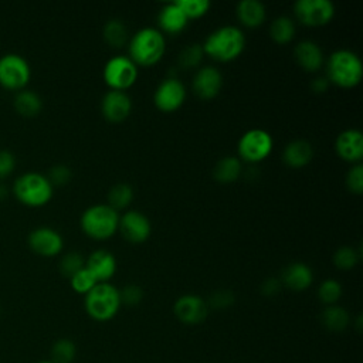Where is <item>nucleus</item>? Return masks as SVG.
<instances>
[{
    "label": "nucleus",
    "mask_w": 363,
    "mask_h": 363,
    "mask_svg": "<svg viewBox=\"0 0 363 363\" xmlns=\"http://www.w3.org/2000/svg\"><path fill=\"white\" fill-rule=\"evenodd\" d=\"M173 312L182 323L197 325L207 318L208 306L201 296L186 294L177 298V301L173 305Z\"/></svg>",
    "instance_id": "nucleus-13"
},
{
    "label": "nucleus",
    "mask_w": 363,
    "mask_h": 363,
    "mask_svg": "<svg viewBox=\"0 0 363 363\" xmlns=\"http://www.w3.org/2000/svg\"><path fill=\"white\" fill-rule=\"evenodd\" d=\"M323 65L328 81L340 88H353L362 81L363 64L360 57L352 50H335Z\"/></svg>",
    "instance_id": "nucleus-3"
},
{
    "label": "nucleus",
    "mask_w": 363,
    "mask_h": 363,
    "mask_svg": "<svg viewBox=\"0 0 363 363\" xmlns=\"http://www.w3.org/2000/svg\"><path fill=\"white\" fill-rule=\"evenodd\" d=\"M337 156L352 164L362 163L363 157V135L359 129L350 128L342 130L335 140Z\"/></svg>",
    "instance_id": "nucleus-17"
},
{
    "label": "nucleus",
    "mask_w": 363,
    "mask_h": 363,
    "mask_svg": "<svg viewBox=\"0 0 363 363\" xmlns=\"http://www.w3.org/2000/svg\"><path fill=\"white\" fill-rule=\"evenodd\" d=\"M235 13L240 23L250 28L261 26L267 17L265 6L258 0H241L235 7Z\"/></svg>",
    "instance_id": "nucleus-23"
},
{
    "label": "nucleus",
    "mask_w": 363,
    "mask_h": 363,
    "mask_svg": "<svg viewBox=\"0 0 363 363\" xmlns=\"http://www.w3.org/2000/svg\"><path fill=\"white\" fill-rule=\"evenodd\" d=\"M176 3L189 20L203 17L211 7V3L208 0H176Z\"/></svg>",
    "instance_id": "nucleus-35"
},
{
    "label": "nucleus",
    "mask_w": 363,
    "mask_h": 363,
    "mask_svg": "<svg viewBox=\"0 0 363 363\" xmlns=\"http://www.w3.org/2000/svg\"><path fill=\"white\" fill-rule=\"evenodd\" d=\"M71 176H72V172H71V169L68 166L57 164V166L50 169V173H48L47 177H48V180L51 182L52 186H55V184L61 186V184L68 183Z\"/></svg>",
    "instance_id": "nucleus-40"
},
{
    "label": "nucleus",
    "mask_w": 363,
    "mask_h": 363,
    "mask_svg": "<svg viewBox=\"0 0 363 363\" xmlns=\"http://www.w3.org/2000/svg\"><path fill=\"white\" fill-rule=\"evenodd\" d=\"M281 285H282L281 279H277V278H268V279H265V281L262 282V285H261V291H262V294H264V295H267V296H274V295H277V294L279 292Z\"/></svg>",
    "instance_id": "nucleus-42"
},
{
    "label": "nucleus",
    "mask_w": 363,
    "mask_h": 363,
    "mask_svg": "<svg viewBox=\"0 0 363 363\" xmlns=\"http://www.w3.org/2000/svg\"><path fill=\"white\" fill-rule=\"evenodd\" d=\"M295 21L288 16H278L269 26V35L278 44H286L295 37Z\"/></svg>",
    "instance_id": "nucleus-27"
},
{
    "label": "nucleus",
    "mask_w": 363,
    "mask_h": 363,
    "mask_svg": "<svg viewBox=\"0 0 363 363\" xmlns=\"http://www.w3.org/2000/svg\"><path fill=\"white\" fill-rule=\"evenodd\" d=\"M118 231L126 241L140 244L150 237L152 224L145 213L139 210H128L123 214H119Z\"/></svg>",
    "instance_id": "nucleus-12"
},
{
    "label": "nucleus",
    "mask_w": 363,
    "mask_h": 363,
    "mask_svg": "<svg viewBox=\"0 0 363 363\" xmlns=\"http://www.w3.org/2000/svg\"><path fill=\"white\" fill-rule=\"evenodd\" d=\"M38 363H52L51 360H44V362H38Z\"/></svg>",
    "instance_id": "nucleus-44"
},
{
    "label": "nucleus",
    "mask_w": 363,
    "mask_h": 363,
    "mask_svg": "<svg viewBox=\"0 0 363 363\" xmlns=\"http://www.w3.org/2000/svg\"><path fill=\"white\" fill-rule=\"evenodd\" d=\"M194 94L201 99H211L217 96L223 86V75L213 65L200 67L191 82Z\"/></svg>",
    "instance_id": "nucleus-16"
},
{
    "label": "nucleus",
    "mask_w": 363,
    "mask_h": 363,
    "mask_svg": "<svg viewBox=\"0 0 363 363\" xmlns=\"http://www.w3.org/2000/svg\"><path fill=\"white\" fill-rule=\"evenodd\" d=\"M69 282H71V288L77 294H81V295H86L98 284L96 279L92 277V274L85 267L82 269H79L78 272H75L69 278Z\"/></svg>",
    "instance_id": "nucleus-34"
},
{
    "label": "nucleus",
    "mask_w": 363,
    "mask_h": 363,
    "mask_svg": "<svg viewBox=\"0 0 363 363\" xmlns=\"http://www.w3.org/2000/svg\"><path fill=\"white\" fill-rule=\"evenodd\" d=\"M79 224L88 237L108 240L118 231L119 213L109 204H92L81 214Z\"/></svg>",
    "instance_id": "nucleus-4"
},
{
    "label": "nucleus",
    "mask_w": 363,
    "mask_h": 363,
    "mask_svg": "<svg viewBox=\"0 0 363 363\" xmlns=\"http://www.w3.org/2000/svg\"><path fill=\"white\" fill-rule=\"evenodd\" d=\"M203 55H204V51H203L201 44H199V43L189 44L179 54V64L183 68H194L201 62Z\"/></svg>",
    "instance_id": "nucleus-33"
},
{
    "label": "nucleus",
    "mask_w": 363,
    "mask_h": 363,
    "mask_svg": "<svg viewBox=\"0 0 363 363\" xmlns=\"http://www.w3.org/2000/svg\"><path fill=\"white\" fill-rule=\"evenodd\" d=\"M313 157V147L305 139H295L291 140L282 152V160L289 167H303L306 166Z\"/></svg>",
    "instance_id": "nucleus-22"
},
{
    "label": "nucleus",
    "mask_w": 363,
    "mask_h": 363,
    "mask_svg": "<svg viewBox=\"0 0 363 363\" xmlns=\"http://www.w3.org/2000/svg\"><path fill=\"white\" fill-rule=\"evenodd\" d=\"M30 248L43 257H54L61 252L64 247L62 235L51 227H37L28 234Z\"/></svg>",
    "instance_id": "nucleus-14"
},
{
    "label": "nucleus",
    "mask_w": 363,
    "mask_h": 363,
    "mask_svg": "<svg viewBox=\"0 0 363 363\" xmlns=\"http://www.w3.org/2000/svg\"><path fill=\"white\" fill-rule=\"evenodd\" d=\"M157 24L162 33L164 31L169 34H177L187 27L189 18L183 13V10L179 7V4L176 1H172L160 7L157 14Z\"/></svg>",
    "instance_id": "nucleus-20"
},
{
    "label": "nucleus",
    "mask_w": 363,
    "mask_h": 363,
    "mask_svg": "<svg viewBox=\"0 0 363 363\" xmlns=\"http://www.w3.org/2000/svg\"><path fill=\"white\" fill-rule=\"evenodd\" d=\"M329 84H330V82L328 81L326 77H316V78H313L312 82H311V89H312L313 92H316V94H322V92H325V91L328 89Z\"/></svg>",
    "instance_id": "nucleus-43"
},
{
    "label": "nucleus",
    "mask_w": 363,
    "mask_h": 363,
    "mask_svg": "<svg viewBox=\"0 0 363 363\" xmlns=\"http://www.w3.org/2000/svg\"><path fill=\"white\" fill-rule=\"evenodd\" d=\"M359 252L353 247L343 245L335 251L333 264L339 269H352L359 262Z\"/></svg>",
    "instance_id": "nucleus-32"
},
{
    "label": "nucleus",
    "mask_w": 363,
    "mask_h": 363,
    "mask_svg": "<svg viewBox=\"0 0 363 363\" xmlns=\"http://www.w3.org/2000/svg\"><path fill=\"white\" fill-rule=\"evenodd\" d=\"M294 57L298 65L308 72H316L325 64L323 51L313 40L299 41L294 48Z\"/></svg>",
    "instance_id": "nucleus-19"
},
{
    "label": "nucleus",
    "mask_w": 363,
    "mask_h": 363,
    "mask_svg": "<svg viewBox=\"0 0 363 363\" xmlns=\"http://www.w3.org/2000/svg\"><path fill=\"white\" fill-rule=\"evenodd\" d=\"M281 282L292 291H303L313 282V272L303 262H291L282 271Z\"/></svg>",
    "instance_id": "nucleus-21"
},
{
    "label": "nucleus",
    "mask_w": 363,
    "mask_h": 363,
    "mask_svg": "<svg viewBox=\"0 0 363 363\" xmlns=\"http://www.w3.org/2000/svg\"><path fill=\"white\" fill-rule=\"evenodd\" d=\"M206 55L220 62L237 60L245 48V34L237 26H220L214 28L201 44Z\"/></svg>",
    "instance_id": "nucleus-1"
},
{
    "label": "nucleus",
    "mask_w": 363,
    "mask_h": 363,
    "mask_svg": "<svg viewBox=\"0 0 363 363\" xmlns=\"http://www.w3.org/2000/svg\"><path fill=\"white\" fill-rule=\"evenodd\" d=\"M186 95L187 91L184 84L176 77H167L156 86L153 102L157 109L163 112H173L183 105Z\"/></svg>",
    "instance_id": "nucleus-11"
},
{
    "label": "nucleus",
    "mask_w": 363,
    "mask_h": 363,
    "mask_svg": "<svg viewBox=\"0 0 363 363\" xmlns=\"http://www.w3.org/2000/svg\"><path fill=\"white\" fill-rule=\"evenodd\" d=\"M54 186L45 174L27 172L18 176L13 186V193L18 201L28 207L45 206L52 197Z\"/></svg>",
    "instance_id": "nucleus-6"
},
{
    "label": "nucleus",
    "mask_w": 363,
    "mask_h": 363,
    "mask_svg": "<svg viewBox=\"0 0 363 363\" xmlns=\"http://www.w3.org/2000/svg\"><path fill=\"white\" fill-rule=\"evenodd\" d=\"M84 267H85V258L75 251L65 254L60 261V271L62 272V275L68 278H71L75 272H78Z\"/></svg>",
    "instance_id": "nucleus-36"
},
{
    "label": "nucleus",
    "mask_w": 363,
    "mask_h": 363,
    "mask_svg": "<svg viewBox=\"0 0 363 363\" xmlns=\"http://www.w3.org/2000/svg\"><path fill=\"white\" fill-rule=\"evenodd\" d=\"M233 302H234L233 292H230L227 289H220V291H216L211 294V296L207 302V306H211L216 309H224V308H228L230 305H233Z\"/></svg>",
    "instance_id": "nucleus-39"
},
{
    "label": "nucleus",
    "mask_w": 363,
    "mask_h": 363,
    "mask_svg": "<svg viewBox=\"0 0 363 363\" xmlns=\"http://www.w3.org/2000/svg\"><path fill=\"white\" fill-rule=\"evenodd\" d=\"M102 34L105 41L115 48H121L128 43V28L125 23L119 18L108 20L104 24Z\"/></svg>",
    "instance_id": "nucleus-28"
},
{
    "label": "nucleus",
    "mask_w": 363,
    "mask_h": 363,
    "mask_svg": "<svg viewBox=\"0 0 363 363\" xmlns=\"http://www.w3.org/2000/svg\"><path fill=\"white\" fill-rule=\"evenodd\" d=\"M31 78V68L27 60L10 52L0 57V84L9 89H23Z\"/></svg>",
    "instance_id": "nucleus-9"
},
{
    "label": "nucleus",
    "mask_w": 363,
    "mask_h": 363,
    "mask_svg": "<svg viewBox=\"0 0 363 363\" xmlns=\"http://www.w3.org/2000/svg\"><path fill=\"white\" fill-rule=\"evenodd\" d=\"M296 20L308 27H320L335 16V4L330 0H298L294 3Z\"/></svg>",
    "instance_id": "nucleus-10"
},
{
    "label": "nucleus",
    "mask_w": 363,
    "mask_h": 363,
    "mask_svg": "<svg viewBox=\"0 0 363 363\" xmlns=\"http://www.w3.org/2000/svg\"><path fill=\"white\" fill-rule=\"evenodd\" d=\"M272 146L274 139L271 133L261 128H252L245 130L237 142L240 160H245L248 163L262 162L265 157L269 156Z\"/></svg>",
    "instance_id": "nucleus-7"
},
{
    "label": "nucleus",
    "mask_w": 363,
    "mask_h": 363,
    "mask_svg": "<svg viewBox=\"0 0 363 363\" xmlns=\"http://www.w3.org/2000/svg\"><path fill=\"white\" fill-rule=\"evenodd\" d=\"M346 186L350 193L362 194L363 193V164L354 163L346 173Z\"/></svg>",
    "instance_id": "nucleus-37"
},
{
    "label": "nucleus",
    "mask_w": 363,
    "mask_h": 363,
    "mask_svg": "<svg viewBox=\"0 0 363 363\" xmlns=\"http://www.w3.org/2000/svg\"><path fill=\"white\" fill-rule=\"evenodd\" d=\"M121 305L119 289L109 282H98L84 299L88 316L98 322H106L115 318Z\"/></svg>",
    "instance_id": "nucleus-5"
},
{
    "label": "nucleus",
    "mask_w": 363,
    "mask_h": 363,
    "mask_svg": "<svg viewBox=\"0 0 363 363\" xmlns=\"http://www.w3.org/2000/svg\"><path fill=\"white\" fill-rule=\"evenodd\" d=\"M340 296H342V285L337 279L328 278L320 282L318 288V298L320 299L322 303H325L326 306L336 305Z\"/></svg>",
    "instance_id": "nucleus-30"
},
{
    "label": "nucleus",
    "mask_w": 363,
    "mask_h": 363,
    "mask_svg": "<svg viewBox=\"0 0 363 363\" xmlns=\"http://www.w3.org/2000/svg\"><path fill=\"white\" fill-rule=\"evenodd\" d=\"M135 193L133 189L128 183H116L109 189L108 193V204L116 211L126 208L133 201Z\"/></svg>",
    "instance_id": "nucleus-29"
},
{
    "label": "nucleus",
    "mask_w": 363,
    "mask_h": 363,
    "mask_svg": "<svg viewBox=\"0 0 363 363\" xmlns=\"http://www.w3.org/2000/svg\"><path fill=\"white\" fill-rule=\"evenodd\" d=\"M132 111V99L125 91L109 89L101 99V112L109 122L125 121Z\"/></svg>",
    "instance_id": "nucleus-15"
},
{
    "label": "nucleus",
    "mask_w": 363,
    "mask_h": 363,
    "mask_svg": "<svg viewBox=\"0 0 363 363\" xmlns=\"http://www.w3.org/2000/svg\"><path fill=\"white\" fill-rule=\"evenodd\" d=\"M139 75L138 65L128 55H113L111 57L102 69V77L105 84L111 89L126 91L130 88Z\"/></svg>",
    "instance_id": "nucleus-8"
},
{
    "label": "nucleus",
    "mask_w": 363,
    "mask_h": 363,
    "mask_svg": "<svg viewBox=\"0 0 363 363\" xmlns=\"http://www.w3.org/2000/svg\"><path fill=\"white\" fill-rule=\"evenodd\" d=\"M119 296H121V303L126 305V306H136L140 303L142 298H143V291L139 285L136 284H129L125 288H122L119 291Z\"/></svg>",
    "instance_id": "nucleus-38"
},
{
    "label": "nucleus",
    "mask_w": 363,
    "mask_h": 363,
    "mask_svg": "<svg viewBox=\"0 0 363 363\" xmlns=\"http://www.w3.org/2000/svg\"><path fill=\"white\" fill-rule=\"evenodd\" d=\"M16 167V157L9 150H0V179L9 176Z\"/></svg>",
    "instance_id": "nucleus-41"
},
{
    "label": "nucleus",
    "mask_w": 363,
    "mask_h": 363,
    "mask_svg": "<svg viewBox=\"0 0 363 363\" xmlns=\"http://www.w3.org/2000/svg\"><path fill=\"white\" fill-rule=\"evenodd\" d=\"M242 170V163L238 156H224L221 157L213 170L214 179L220 183H233L235 182Z\"/></svg>",
    "instance_id": "nucleus-24"
},
{
    "label": "nucleus",
    "mask_w": 363,
    "mask_h": 363,
    "mask_svg": "<svg viewBox=\"0 0 363 363\" xmlns=\"http://www.w3.org/2000/svg\"><path fill=\"white\" fill-rule=\"evenodd\" d=\"M116 258L108 250H95L85 259V268L92 274L96 282H109L116 272Z\"/></svg>",
    "instance_id": "nucleus-18"
},
{
    "label": "nucleus",
    "mask_w": 363,
    "mask_h": 363,
    "mask_svg": "<svg viewBox=\"0 0 363 363\" xmlns=\"http://www.w3.org/2000/svg\"><path fill=\"white\" fill-rule=\"evenodd\" d=\"M14 108L23 116H35L43 108V101L34 91L21 89L14 98Z\"/></svg>",
    "instance_id": "nucleus-26"
},
{
    "label": "nucleus",
    "mask_w": 363,
    "mask_h": 363,
    "mask_svg": "<svg viewBox=\"0 0 363 363\" xmlns=\"http://www.w3.org/2000/svg\"><path fill=\"white\" fill-rule=\"evenodd\" d=\"M77 354V346L69 339H58L51 347L52 363H71Z\"/></svg>",
    "instance_id": "nucleus-31"
},
{
    "label": "nucleus",
    "mask_w": 363,
    "mask_h": 363,
    "mask_svg": "<svg viewBox=\"0 0 363 363\" xmlns=\"http://www.w3.org/2000/svg\"><path fill=\"white\" fill-rule=\"evenodd\" d=\"M320 322L330 332H342L347 328L350 322V316L345 308L336 303V305H329L322 311Z\"/></svg>",
    "instance_id": "nucleus-25"
},
{
    "label": "nucleus",
    "mask_w": 363,
    "mask_h": 363,
    "mask_svg": "<svg viewBox=\"0 0 363 363\" xmlns=\"http://www.w3.org/2000/svg\"><path fill=\"white\" fill-rule=\"evenodd\" d=\"M164 51V34L156 27H142L128 41V57L138 67H150L157 64Z\"/></svg>",
    "instance_id": "nucleus-2"
}]
</instances>
